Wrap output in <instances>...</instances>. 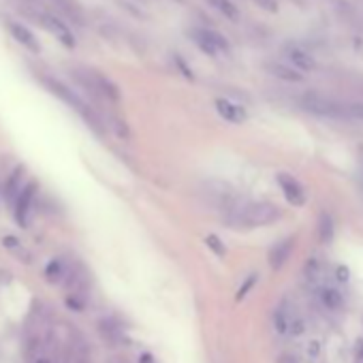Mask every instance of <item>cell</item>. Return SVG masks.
<instances>
[{"mask_svg": "<svg viewBox=\"0 0 363 363\" xmlns=\"http://www.w3.org/2000/svg\"><path fill=\"white\" fill-rule=\"evenodd\" d=\"M280 218H282V210L276 203L252 201L233 210V214L229 216V223L235 229H259V227H269Z\"/></svg>", "mask_w": 363, "mask_h": 363, "instance_id": "cell-1", "label": "cell"}, {"mask_svg": "<svg viewBox=\"0 0 363 363\" xmlns=\"http://www.w3.org/2000/svg\"><path fill=\"white\" fill-rule=\"evenodd\" d=\"M206 246H210L218 257H225V255H227L225 244H220V240H218L216 235H208V238H206Z\"/></svg>", "mask_w": 363, "mask_h": 363, "instance_id": "cell-20", "label": "cell"}, {"mask_svg": "<svg viewBox=\"0 0 363 363\" xmlns=\"http://www.w3.org/2000/svg\"><path fill=\"white\" fill-rule=\"evenodd\" d=\"M272 325H274V331L278 335H301L306 331V323L303 318L299 316V312L295 310V306L291 301H280L276 308H274V314H272Z\"/></svg>", "mask_w": 363, "mask_h": 363, "instance_id": "cell-5", "label": "cell"}, {"mask_svg": "<svg viewBox=\"0 0 363 363\" xmlns=\"http://www.w3.org/2000/svg\"><path fill=\"white\" fill-rule=\"evenodd\" d=\"M99 331H101V335L103 337H107L111 344H116V342H120L122 337H124V331H122V327L120 325H116L113 320H101L99 323Z\"/></svg>", "mask_w": 363, "mask_h": 363, "instance_id": "cell-17", "label": "cell"}, {"mask_svg": "<svg viewBox=\"0 0 363 363\" xmlns=\"http://www.w3.org/2000/svg\"><path fill=\"white\" fill-rule=\"evenodd\" d=\"M257 282H259V276H257V274H250V276L244 280V284L238 289V295H235V297H238V301L246 299V297H248V293L255 289V284H257Z\"/></svg>", "mask_w": 363, "mask_h": 363, "instance_id": "cell-19", "label": "cell"}, {"mask_svg": "<svg viewBox=\"0 0 363 363\" xmlns=\"http://www.w3.org/2000/svg\"><path fill=\"white\" fill-rule=\"evenodd\" d=\"M7 30L13 35V39L20 43V45H24L26 50H30V52H39L41 48H39V39H37V35L28 28V26H24V24H20V22H9L7 24Z\"/></svg>", "mask_w": 363, "mask_h": 363, "instance_id": "cell-12", "label": "cell"}, {"mask_svg": "<svg viewBox=\"0 0 363 363\" xmlns=\"http://www.w3.org/2000/svg\"><path fill=\"white\" fill-rule=\"evenodd\" d=\"M214 107H216L218 116H220L223 120L231 122V124H244V122L248 120L246 109H244L242 105H238V103L229 101V99H216Z\"/></svg>", "mask_w": 363, "mask_h": 363, "instance_id": "cell-11", "label": "cell"}, {"mask_svg": "<svg viewBox=\"0 0 363 363\" xmlns=\"http://www.w3.org/2000/svg\"><path fill=\"white\" fill-rule=\"evenodd\" d=\"M276 182H278V186H280L284 199H286L293 208H301V206L306 203V189H303V184H301V182H299L295 175L282 171V173L276 175Z\"/></svg>", "mask_w": 363, "mask_h": 363, "instance_id": "cell-8", "label": "cell"}, {"mask_svg": "<svg viewBox=\"0 0 363 363\" xmlns=\"http://www.w3.org/2000/svg\"><path fill=\"white\" fill-rule=\"evenodd\" d=\"M299 105L318 116V118H331V120H346L350 118L348 113V103H340L335 99H329V96H323V94H316V92H308L301 96Z\"/></svg>", "mask_w": 363, "mask_h": 363, "instance_id": "cell-3", "label": "cell"}, {"mask_svg": "<svg viewBox=\"0 0 363 363\" xmlns=\"http://www.w3.org/2000/svg\"><path fill=\"white\" fill-rule=\"evenodd\" d=\"M208 3H210L218 13H223L227 20L240 22V9L233 5V0H208Z\"/></svg>", "mask_w": 363, "mask_h": 363, "instance_id": "cell-15", "label": "cell"}, {"mask_svg": "<svg viewBox=\"0 0 363 363\" xmlns=\"http://www.w3.org/2000/svg\"><path fill=\"white\" fill-rule=\"evenodd\" d=\"M30 363H52V359H50L48 354H43V352H39V354H33V359H30Z\"/></svg>", "mask_w": 363, "mask_h": 363, "instance_id": "cell-24", "label": "cell"}, {"mask_svg": "<svg viewBox=\"0 0 363 363\" xmlns=\"http://www.w3.org/2000/svg\"><path fill=\"white\" fill-rule=\"evenodd\" d=\"M73 77L94 96L103 99V101H109V103H118L120 101V90L118 86L103 73L94 71V69H86V67H79V69H73Z\"/></svg>", "mask_w": 363, "mask_h": 363, "instance_id": "cell-2", "label": "cell"}, {"mask_svg": "<svg viewBox=\"0 0 363 363\" xmlns=\"http://www.w3.org/2000/svg\"><path fill=\"white\" fill-rule=\"evenodd\" d=\"M191 39L195 41V45L203 52V54H208V56H216L218 52H227L229 50V43H227V39L223 37V35H218L216 30H212V28H195V30H191Z\"/></svg>", "mask_w": 363, "mask_h": 363, "instance_id": "cell-6", "label": "cell"}, {"mask_svg": "<svg viewBox=\"0 0 363 363\" xmlns=\"http://www.w3.org/2000/svg\"><path fill=\"white\" fill-rule=\"evenodd\" d=\"M348 113L354 120H363V103H348Z\"/></svg>", "mask_w": 363, "mask_h": 363, "instance_id": "cell-22", "label": "cell"}, {"mask_svg": "<svg viewBox=\"0 0 363 363\" xmlns=\"http://www.w3.org/2000/svg\"><path fill=\"white\" fill-rule=\"evenodd\" d=\"M267 73L274 75L276 79H282V82H289V84L303 82V75L297 69H293L291 65H286V62H272V65H267Z\"/></svg>", "mask_w": 363, "mask_h": 363, "instance_id": "cell-13", "label": "cell"}, {"mask_svg": "<svg viewBox=\"0 0 363 363\" xmlns=\"http://www.w3.org/2000/svg\"><path fill=\"white\" fill-rule=\"evenodd\" d=\"M35 13H37L39 22L45 26V30L52 33L65 48H69V50L75 48V35L71 33V28H69L58 16H54V13H50V11H43V9H39V11H35Z\"/></svg>", "mask_w": 363, "mask_h": 363, "instance_id": "cell-7", "label": "cell"}, {"mask_svg": "<svg viewBox=\"0 0 363 363\" xmlns=\"http://www.w3.org/2000/svg\"><path fill=\"white\" fill-rule=\"evenodd\" d=\"M333 220H331V216H327V214H323L320 216V220H318V238H320V242H325V244H329L331 240H333Z\"/></svg>", "mask_w": 363, "mask_h": 363, "instance_id": "cell-18", "label": "cell"}, {"mask_svg": "<svg viewBox=\"0 0 363 363\" xmlns=\"http://www.w3.org/2000/svg\"><path fill=\"white\" fill-rule=\"evenodd\" d=\"M295 250V238H284L280 242H276L267 255V261H269V267L272 269H282L286 265V261L291 259Z\"/></svg>", "mask_w": 363, "mask_h": 363, "instance_id": "cell-10", "label": "cell"}, {"mask_svg": "<svg viewBox=\"0 0 363 363\" xmlns=\"http://www.w3.org/2000/svg\"><path fill=\"white\" fill-rule=\"evenodd\" d=\"M276 363H299V359L295 354H291V352H284V354H280L276 359Z\"/></svg>", "mask_w": 363, "mask_h": 363, "instance_id": "cell-23", "label": "cell"}, {"mask_svg": "<svg viewBox=\"0 0 363 363\" xmlns=\"http://www.w3.org/2000/svg\"><path fill=\"white\" fill-rule=\"evenodd\" d=\"M30 201H33V189H24L22 191V195L18 197V201H16V216H18V220L24 225L26 223V218H28V210H30Z\"/></svg>", "mask_w": 363, "mask_h": 363, "instance_id": "cell-16", "label": "cell"}, {"mask_svg": "<svg viewBox=\"0 0 363 363\" xmlns=\"http://www.w3.org/2000/svg\"><path fill=\"white\" fill-rule=\"evenodd\" d=\"M337 274H340V276H337L340 280H344V282L348 280V269H346V267H340V269H337Z\"/></svg>", "mask_w": 363, "mask_h": 363, "instance_id": "cell-25", "label": "cell"}, {"mask_svg": "<svg viewBox=\"0 0 363 363\" xmlns=\"http://www.w3.org/2000/svg\"><path fill=\"white\" fill-rule=\"evenodd\" d=\"M318 301H320L323 308L335 312V310L342 308L344 297H342V293H340L337 289H333V286H323V289H318Z\"/></svg>", "mask_w": 363, "mask_h": 363, "instance_id": "cell-14", "label": "cell"}, {"mask_svg": "<svg viewBox=\"0 0 363 363\" xmlns=\"http://www.w3.org/2000/svg\"><path fill=\"white\" fill-rule=\"evenodd\" d=\"M41 82H43V84L48 86V90H52L60 101H65V103H67V105H71L77 113H82V118H84L92 128L101 130V120L96 118V113H94V111H92V109H90V107H88V105H86V103H84V101L73 92V90H71V88H67L65 84H60L58 79L48 77V75H45V77H41Z\"/></svg>", "mask_w": 363, "mask_h": 363, "instance_id": "cell-4", "label": "cell"}, {"mask_svg": "<svg viewBox=\"0 0 363 363\" xmlns=\"http://www.w3.org/2000/svg\"><path fill=\"white\" fill-rule=\"evenodd\" d=\"M282 54H284L286 62H289L293 69H297L299 73H303V71H314V69H316V60H314L303 48H299V45H295V43H286V45L282 48Z\"/></svg>", "mask_w": 363, "mask_h": 363, "instance_id": "cell-9", "label": "cell"}, {"mask_svg": "<svg viewBox=\"0 0 363 363\" xmlns=\"http://www.w3.org/2000/svg\"><path fill=\"white\" fill-rule=\"evenodd\" d=\"M318 272H320V261H318L316 257H312V259L306 263V276H308V280H310V278H312V280L318 278V276H316Z\"/></svg>", "mask_w": 363, "mask_h": 363, "instance_id": "cell-21", "label": "cell"}]
</instances>
